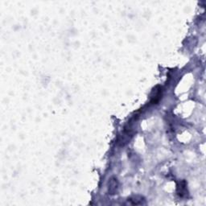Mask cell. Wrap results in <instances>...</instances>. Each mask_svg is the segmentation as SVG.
<instances>
[{
  "mask_svg": "<svg viewBox=\"0 0 206 206\" xmlns=\"http://www.w3.org/2000/svg\"><path fill=\"white\" fill-rule=\"evenodd\" d=\"M142 199H143V197L137 196V197L130 198L129 200L133 205H143V204H144V202H143V201H144V200H142Z\"/></svg>",
  "mask_w": 206,
  "mask_h": 206,
  "instance_id": "4",
  "label": "cell"
},
{
  "mask_svg": "<svg viewBox=\"0 0 206 206\" xmlns=\"http://www.w3.org/2000/svg\"><path fill=\"white\" fill-rule=\"evenodd\" d=\"M118 188V181L116 179H110L109 182V192L110 194H115L117 192Z\"/></svg>",
  "mask_w": 206,
  "mask_h": 206,
  "instance_id": "2",
  "label": "cell"
},
{
  "mask_svg": "<svg viewBox=\"0 0 206 206\" xmlns=\"http://www.w3.org/2000/svg\"><path fill=\"white\" fill-rule=\"evenodd\" d=\"M178 193L180 196L183 197L184 196V192H186V182L185 180H183L182 182L180 183V185H178Z\"/></svg>",
  "mask_w": 206,
  "mask_h": 206,
  "instance_id": "3",
  "label": "cell"
},
{
  "mask_svg": "<svg viewBox=\"0 0 206 206\" xmlns=\"http://www.w3.org/2000/svg\"><path fill=\"white\" fill-rule=\"evenodd\" d=\"M161 93H162V89L161 87L157 86L155 87L151 94V103L156 104L161 98Z\"/></svg>",
  "mask_w": 206,
  "mask_h": 206,
  "instance_id": "1",
  "label": "cell"
}]
</instances>
